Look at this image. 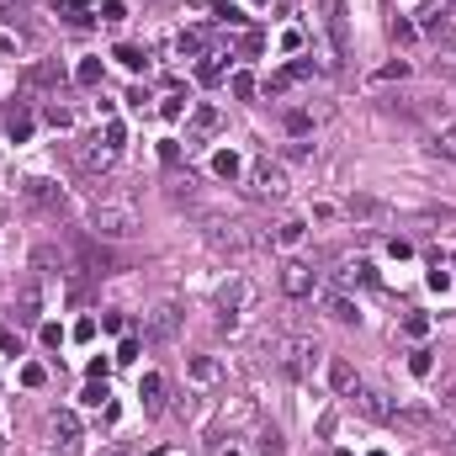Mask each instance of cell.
Returning <instances> with one entry per match:
<instances>
[{
	"mask_svg": "<svg viewBox=\"0 0 456 456\" xmlns=\"http://www.w3.org/2000/svg\"><path fill=\"white\" fill-rule=\"evenodd\" d=\"M91 228H96L101 239H133L139 234V207H133V202H117V197H96Z\"/></svg>",
	"mask_w": 456,
	"mask_h": 456,
	"instance_id": "6da1fadb",
	"label": "cell"
},
{
	"mask_svg": "<svg viewBox=\"0 0 456 456\" xmlns=\"http://www.w3.org/2000/svg\"><path fill=\"white\" fill-rule=\"evenodd\" d=\"M271 361H276L281 377L302 382L308 372H313V361H318V345L302 339V335H281V339H271Z\"/></svg>",
	"mask_w": 456,
	"mask_h": 456,
	"instance_id": "7a4b0ae2",
	"label": "cell"
},
{
	"mask_svg": "<svg viewBox=\"0 0 456 456\" xmlns=\"http://www.w3.org/2000/svg\"><path fill=\"white\" fill-rule=\"evenodd\" d=\"M324 11H329V38H335V59H350V11H345V0H324Z\"/></svg>",
	"mask_w": 456,
	"mask_h": 456,
	"instance_id": "3957f363",
	"label": "cell"
},
{
	"mask_svg": "<svg viewBox=\"0 0 456 456\" xmlns=\"http://www.w3.org/2000/svg\"><path fill=\"white\" fill-rule=\"evenodd\" d=\"M281 292H287V298H308V292H313V271H308L302 260H287V265H281Z\"/></svg>",
	"mask_w": 456,
	"mask_h": 456,
	"instance_id": "277c9868",
	"label": "cell"
},
{
	"mask_svg": "<svg viewBox=\"0 0 456 456\" xmlns=\"http://www.w3.org/2000/svg\"><path fill=\"white\" fill-rule=\"evenodd\" d=\"M21 191H27V202H32V207H43V213H64V191L53 186V180H27Z\"/></svg>",
	"mask_w": 456,
	"mask_h": 456,
	"instance_id": "5b68a950",
	"label": "cell"
},
{
	"mask_svg": "<svg viewBox=\"0 0 456 456\" xmlns=\"http://www.w3.org/2000/svg\"><path fill=\"white\" fill-rule=\"evenodd\" d=\"M255 191L260 197H287V170L271 165V159H260L255 165Z\"/></svg>",
	"mask_w": 456,
	"mask_h": 456,
	"instance_id": "8992f818",
	"label": "cell"
},
{
	"mask_svg": "<svg viewBox=\"0 0 456 456\" xmlns=\"http://www.w3.org/2000/svg\"><path fill=\"white\" fill-rule=\"evenodd\" d=\"M176 324H180L176 308H154V318H149V339H170V335H176Z\"/></svg>",
	"mask_w": 456,
	"mask_h": 456,
	"instance_id": "52a82bcc",
	"label": "cell"
},
{
	"mask_svg": "<svg viewBox=\"0 0 456 456\" xmlns=\"http://www.w3.org/2000/svg\"><path fill=\"white\" fill-rule=\"evenodd\" d=\"M244 302H250V281H234V287H223V292H218L223 313H234V308H244Z\"/></svg>",
	"mask_w": 456,
	"mask_h": 456,
	"instance_id": "ba28073f",
	"label": "cell"
},
{
	"mask_svg": "<svg viewBox=\"0 0 456 456\" xmlns=\"http://www.w3.org/2000/svg\"><path fill=\"white\" fill-rule=\"evenodd\" d=\"M393 424H403V430H430V424H435V414H430V409H398Z\"/></svg>",
	"mask_w": 456,
	"mask_h": 456,
	"instance_id": "9c48e42d",
	"label": "cell"
},
{
	"mask_svg": "<svg viewBox=\"0 0 456 456\" xmlns=\"http://www.w3.org/2000/svg\"><path fill=\"white\" fill-rule=\"evenodd\" d=\"M59 16L69 21V27H85V21H96V5H91V0H69Z\"/></svg>",
	"mask_w": 456,
	"mask_h": 456,
	"instance_id": "30bf717a",
	"label": "cell"
},
{
	"mask_svg": "<svg viewBox=\"0 0 456 456\" xmlns=\"http://www.w3.org/2000/svg\"><path fill=\"white\" fill-rule=\"evenodd\" d=\"M218 122H223L218 106H197V112H191V133H213Z\"/></svg>",
	"mask_w": 456,
	"mask_h": 456,
	"instance_id": "8fae6325",
	"label": "cell"
},
{
	"mask_svg": "<svg viewBox=\"0 0 456 456\" xmlns=\"http://www.w3.org/2000/svg\"><path fill=\"white\" fill-rule=\"evenodd\" d=\"M80 159H85V170H101V165H106V149H101V139L85 143V149H80Z\"/></svg>",
	"mask_w": 456,
	"mask_h": 456,
	"instance_id": "7c38bea8",
	"label": "cell"
},
{
	"mask_svg": "<svg viewBox=\"0 0 456 456\" xmlns=\"http://www.w3.org/2000/svg\"><path fill=\"white\" fill-rule=\"evenodd\" d=\"M435 149H440L446 159H456V122H446V128L435 133Z\"/></svg>",
	"mask_w": 456,
	"mask_h": 456,
	"instance_id": "4fadbf2b",
	"label": "cell"
},
{
	"mask_svg": "<svg viewBox=\"0 0 456 456\" xmlns=\"http://www.w3.org/2000/svg\"><path fill=\"white\" fill-rule=\"evenodd\" d=\"M329 318H339V324H350V318H356L350 298H329Z\"/></svg>",
	"mask_w": 456,
	"mask_h": 456,
	"instance_id": "5bb4252c",
	"label": "cell"
},
{
	"mask_svg": "<svg viewBox=\"0 0 456 456\" xmlns=\"http://www.w3.org/2000/svg\"><path fill=\"white\" fill-rule=\"evenodd\" d=\"M430 366H435L430 350H414V356H409V372H414V377H430Z\"/></svg>",
	"mask_w": 456,
	"mask_h": 456,
	"instance_id": "9a60e30c",
	"label": "cell"
},
{
	"mask_svg": "<svg viewBox=\"0 0 456 456\" xmlns=\"http://www.w3.org/2000/svg\"><path fill=\"white\" fill-rule=\"evenodd\" d=\"M191 377H197V382H213V377H218V366H213L207 356H197V361H191Z\"/></svg>",
	"mask_w": 456,
	"mask_h": 456,
	"instance_id": "2e32d148",
	"label": "cell"
},
{
	"mask_svg": "<svg viewBox=\"0 0 456 456\" xmlns=\"http://www.w3.org/2000/svg\"><path fill=\"white\" fill-rule=\"evenodd\" d=\"M53 80H59V69H53V64H38V69L27 75V85H53Z\"/></svg>",
	"mask_w": 456,
	"mask_h": 456,
	"instance_id": "e0dca14e",
	"label": "cell"
},
{
	"mask_svg": "<svg viewBox=\"0 0 456 456\" xmlns=\"http://www.w3.org/2000/svg\"><path fill=\"white\" fill-rule=\"evenodd\" d=\"M361 414H372V419H393L387 409L377 403V393H361Z\"/></svg>",
	"mask_w": 456,
	"mask_h": 456,
	"instance_id": "ac0fdd59",
	"label": "cell"
},
{
	"mask_svg": "<svg viewBox=\"0 0 456 456\" xmlns=\"http://www.w3.org/2000/svg\"><path fill=\"white\" fill-rule=\"evenodd\" d=\"M117 59L128 64V69H143V64H149V53H143V48H117Z\"/></svg>",
	"mask_w": 456,
	"mask_h": 456,
	"instance_id": "d6986e66",
	"label": "cell"
},
{
	"mask_svg": "<svg viewBox=\"0 0 456 456\" xmlns=\"http://www.w3.org/2000/svg\"><path fill=\"white\" fill-rule=\"evenodd\" d=\"M213 170H218V176L228 180V176H234V170H239V154H228V149H223V154L213 159Z\"/></svg>",
	"mask_w": 456,
	"mask_h": 456,
	"instance_id": "ffe728a7",
	"label": "cell"
},
{
	"mask_svg": "<svg viewBox=\"0 0 456 456\" xmlns=\"http://www.w3.org/2000/svg\"><path fill=\"white\" fill-rule=\"evenodd\" d=\"M298 239H302V223H298V218L276 228V244H298Z\"/></svg>",
	"mask_w": 456,
	"mask_h": 456,
	"instance_id": "44dd1931",
	"label": "cell"
},
{
	"mask_svg": "<svg viewBox=\"0 0 456 456\" xmlns=\"http://www.w3.org/2000/svg\"><path fill=\"white\" fill-rule=\"evenodd\" d=\"M329 382L345 393V387H350V366H345V361H335V366H329Z\"/></svg>",
	"mask_w": 456,
	"mask_h": 456,
	"instance_id": "7402d4cb",
	"label": "cell"
},
{
	"mask_svg": "<svg viewBox=\"0 0 456 456\" xmlns=\"http://www.w3.org/2000/svg\"><path fill=\"white\" fill-rule=\"evenodd\" d=\"M159 387H165V382H159V377H154V372H149V377H143V382H139V398H149V403H154V398H159Z\"/></svg>",
	"mask_w": 456,
	"mask_h": 456,
	"instance_id": "603a6c76",
	"label": "cell"
},
{
	"mask_svg": "<svg viewBox=\"0 0 456 456\" xmlns=\"http://www.w3.org/2000/svg\"><path fill=\"white\" fill-rule=\"evenodd\" d=\"M96 80H101V64L85 59V64H80V85H96Z\"/></svg>",
	"mask_w": 456,
	"mask_h": 456,
	"instance_id": "cb8c5ba5",
	"label": "cell"
},
{
	"mask_svg": "<svg viewBox=\"0 0 456 456\" xmlns=\"http://www.w3.org/2000/svg\"><path fill=\"white\" fill-rule=\"evenodd\" d=\"M234 96L250 101V96H255V80H250V75H234Z\"/></svg>",
	"mask_w": 456,
	"mask_h": 456,
	"instance_id": "d4e9b609",
	"label": "cell"
},
{
	"mask_svg": "<svg viewBox=\"0 0 456 456\" xmlns=\"http://www.w3.org/2000/svg\"><path fill=\"white\" fill-rule=\"evenodd\" d=\"M85 403H91V409H101V403H106V382H91V387H85Z\"/></svg>",
	"mask_w": 456,
	"mask_h": 456,
	"instance_id": "484cf974",
	"label": "cell"
},
{
	"mask_svg": "<svg viewBox=\"0 0 456 456\" xmlns=\"http://www.w3.org/2000/svg\"><path fill=\"white\" fill-rule=\"evenodd\" d=\"M159 159H165V165H180V143L165 139V143H159Z\"/></svg>",
	"mask_w": 456,
	"mask_h": 456,
	"instance_id": "4316f807",
	"label": "cell"
},
{
	"mask_svg": "<svg viewBox=\"0 0 456 456\" xmlns=\"http://www.w3.org/2000/svg\"><path fill=\"white\" fill-rule=\"evenodd\" d=\"M96 16H101V21H122V16H128V11H122V5H117V0H106V5H101V11H96Z\"/></svg>",
	"mask_w": 456,
	"mask_h": 456,
	"instance_id": "83f0119b",
	"label": "cell"
},
{
	"mask_svg": "<svg viewBox=\"0 0 456 456\" xmlns=\"http://www.w3.org/2000/svg\"><path fill=\"white\" fill-rule=\"evenodd\" d=\"M403 329H409V335H424L430 324H424V313H409V318H403Z\"/></svg>",
	"mask_w": 456,
	"mask_h": 456,
	"instance_id": "f1b7e54d",
	"label": "cell"
},
{
	"mask_svg": "<svg viewBox=\"0 0 456 456\" xmlns=\"http://www.w3.org/2000/svg\"><path fill=\"white\" fill-rule=\"evenodd\" d=\"M287 128L292 133H308V112H287Z\"/></svg>",
	"mask_w": 456,
	"mask_h": 456,
	"instance_id": "f546056e",
	"label": "cell"
},
{
	"mask_svg": "<svg viewBox=\"0 0 456 456\" xmlns=\"http://www.w3.org/2000/svg\"><path fill=\"white\" fill-rule=\"evenodd\" d=\"M430 287H435V292H446V287H451V271H440V265H435V271H430Z\"/></svg>",
	"mask_w": 456,
	"mask_h": 456,
	"instance_id": "4dcf8cb0",
	"label": "cell"
},
{
	"mask_svg": "<svg viewBox=\"0 0 456 456\" xmlns=\"http://www.w3.org/2000/svg\"><path fill=\"white\" fill-rule=\"evenodd\" d=\"M11 350H16V335H11V329H0V356H11ZM21 356V350H16Z\"/></svg>",
	"mask_w": 456,
	"mask_h": 456,
	"instance_id": "1f68e13d",
	"label": "cell"
},
{
	"mask_svg": "<svg viewBox=\"0 0 456 456\" xmlns=\"http://www.w3.org/2000/svg\"><path fill=\"white\" fill-rule=\"evenodd\" d=\"M451 409H456V393H451Z\"/></svg>",
	"mask_w": 456,
	"mask_h": 456,
	"instance_id": "d6a6232c",
	"label": "cell"
}]
</instances>
